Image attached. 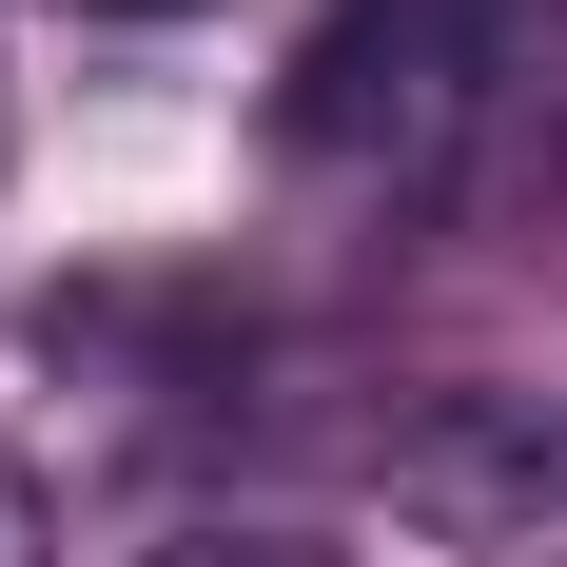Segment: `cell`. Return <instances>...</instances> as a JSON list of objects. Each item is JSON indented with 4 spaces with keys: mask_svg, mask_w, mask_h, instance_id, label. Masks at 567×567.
I'll return each instance as SVG.
<instances>
[{
    "mask_svg": "<svg viewBox=\"0 0 567 567\" xmlns=\"http://www.w3.org/2000/svg\"><path fill=\"white\" fill-rule=\"evenodd\" d=\"M509 79H528V0H333L275 117L352 196H451L470 137L509 117Z\"/></svg>",
    "mask_w": 567,
    "mask_h": 567,
    "instance_id": "1",
    "label": "cell"
},
{
    "mask_svg": "<svg viewBox=\"0 0 567 567\" xmlns=\"http://www.w3.org/2000/svg\"><path fill=\"white\" fill-rule=\"evenodd\" d=\"M372 489L470 567H567V411L548 392H431L372 431Z\"/></svg>",
    "mask_w": 567,
    "mask_h": 567,
    "instance_id": "2",
    "label": "cell"
},
{
    "mask_svg": "<svg viewBox=\"0 0 567 567\" xmlns=\"http://www.w3.org/2000/svg\"><path fill=\"white\" fill-rule=\"evenodd\" d=\"M117 567H333V548L275 528V509H196V528H157V548H117Z\"/></svg>",
    "mask_w": 567,
    "mask_h": 567,
    "instance_id": "3",
    "label": "cell"
},
{
    "mask_svg": "<svg viewBox=\"0 0 567 567\" xmlns=\"http://www.w3.org/2000/svg\"><path fill=\"white\" fill-rule=\"evenodd\" d=\"M0 567H59V509H40V470L0 451Z\"/></svg>",
    "mask_w": 567,
    "mask_h": 567,
    "instance_id": "4",
    "label": "cell"
},
{
    "mask_svg": "<svg viewBox=\"0 0 567 567\" xmlns=\"http://www.w3.org/2000/svg\"><path fill=\"white\" fill-rule=\"evenodd\" d=\"M99 20H196V0H99Z\"/></svg>",
    "mask_w": 567,
    "mask_h": 567,
    "instance_id": "5",
    "label": "cell"
},
{
    "mask_svg": "<svg viewBox=\"0 0 567 567\" xmlns=\"http://www.w3.org/2000/svg\"><path fill=\"white\" fill-rule=\"evenodd\" d=\"M0 137H20V99H0Z\"/></svg>",
    "mask_w": 567,
    "mask_h": 567,
    "instance_id": "6",
    "label": "cell"
}]
</instances>
